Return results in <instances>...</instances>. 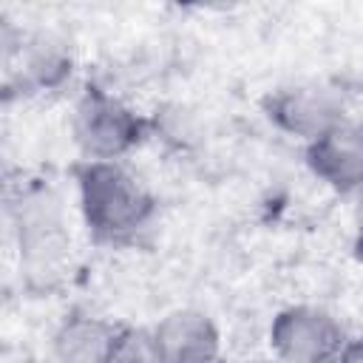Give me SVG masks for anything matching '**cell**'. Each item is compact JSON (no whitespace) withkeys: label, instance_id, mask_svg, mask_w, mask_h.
I'll return each mask as SVG.
<instances>
[{"label":"cell","instance_id":"cell-3","mask_svg":"<svg viewBox=\"0 0 363 363\" xmlns=\"http://www.w3.org/2000/svg\"><path fill=\"white\" fill-rule=\"evenodd\" d=\"M14 230L20 261L31 281H51L62 272L71 255V235L65 227L62 204L54 190L31 184L14 201Z\"/></svg>","mask_w":363,"mask_h":363},{"label":"cell","instance_id":"cell-9","mask_svg":"<svg viewBox=\"0 0 363 363\" xmlns=\"http://www.w3.org/2000/svg\"><path fill=\"white\" fill-rule=\"evenodd\" d=\"M119 326L96 315H71L60 323L51 337L54 363H105L111 340Z\"/></svg>","mask_w":363,"mask_h":363},{"label":"cell","instance_id":"cell-5","mask_svg":"<svg viewBox=\"0 0 363 363\" xmlns=\"http://www.w3.org/2000/svg\"><path fill=\"white\" fill-rule=\"evenodd\" d=\"M346 340L340 320L309 303L286 306L269 323V349L281 363H335Z\"/></svg>","mask_w":363,"mask_h":363},{"label":"cell","instance_id":"cell-11","mask_svg":"<svg viewBox=\"0 0 363 363\" xmlns=\"http://www.w3.org/2000/svg\"><path fill=\"white\" fill-rule=\"evenodd\" d=\"M335 363H363V335L360 337H349Z\"/></svg>","mask_w":363,"mask_h":363},{"label":"cell","instance_id":"cell-7","mask_svg":"<svg viewBox=\"0 0 363 363\" xmlns=\"http://www.w3.org/2000/svg\"><path fill=\"white\" fill-rule=\"evenodd\" d=\"M164 363H221V332L216 320L193 306L167 312L153 326Z\"/></svg>","mask_w":363,"mask_h":363},{"label":"cell","instance_id":"cell-12","mask_svg":"<svg viewBox=\"0 0 363 363\" xmlns=\"http://www.w3.org/2000/svg\"><path fill=\"white\" fill-rule=\"evenodd\" d=\"M357 210H354V255L363 261V190L357 193Z\"/></svg>","mask_w":363,"mask_h":363},{"label":"cell","instance_id":"cell-6","mask_svg":"<svg viewBox=\"0 0 363 363\" xmlns=\"http://www.w3.org/2000/svg\"><path fill=\"white\" fill-rule=\"evenodd\" d=\"M306 167L335 193L363 190V116H346L340 125L303 147Z\"/></svg>","mask_w":363,"mask_h":363},{"label":"cell","instance_id":"cell-8","mask_svg":"<svg viewBox=\"0 0 363 363\" xmlns=\"http://www.w3.org/2000/svg\"><path fill=\"white\" fill-rule=\"evenodd\" d=\"M20 57V79L28 88L51 91L60 88L71 77V48L65 40H60L51 31H37L31 37H20L17 45L6 43V62L11 57Z\"/></svg>","mask_w":363,"mask_h":363},{"label":"cell","instance_id":"cell-1","mask_svg":"<svg viewBox=\"0 0 363 363\" xmlns=\"http://www.w3.org/2000/svg\"><path fill=\"white\" fill-rule=\"evenodd\" d=\"M74 179L82 224L96 244H128L156 216L153 193L122 162L82 159Z\"/></svg>","mask_w":363,"mask_h":363},{"label":"cell","instance_id":"cell-4","mask_svg":"<svg viewBox=\"0 0 363 363\" xmlns=\"http://www.w3.org/2000/svg\"><path fill=\"white\" fill-rule=\"evenodd\" d=\"M346 94L335 82L323 79H306L275 88L264 99L267 119L286 136H295L301 142H315L335 125H340L346 113Z\"/></svg>","mask_w":363,"mask_h":363},{"label":"cell","instance_id":"cell-2","mask_svg":"<svg viewBox=\"0 0 363 363\" xmlns=\"http://www.w3.org/2000/svg\"><path fill=\"white\" fill-rule=\"evenodd\" d=\"M147 128L145 116L99 85H88L79 94L71 116V133L85 162H122L145 142Z\"/></svg>","mask_w":363,"mask_h":363},{"label":"cell","instance_id":"cell-10","mask_svg":"<svg viewBox=\"0 0 363 363\" xmlns=\"http://www.w3.org/2000/svg\"><path fill=\"white\" fill-rule=\"evenodd\" d=\"M105 363H164L153 329L145 326H119Z\"/></svg>","mask_w":363,"mask_h":363},{"label":"cell","instance_id":"cell-13","mask_svg":"<svg viewBox=\"0 0 363 363\" xmlns=\"http://www.w3.org/2000/svg\"><path fill=\"white\" fill-rule=\"evenodd\" d=\"M221 363H227V360H221Z\"/></svg>","mask_w":363,"mask_h":363}]
</instances>
